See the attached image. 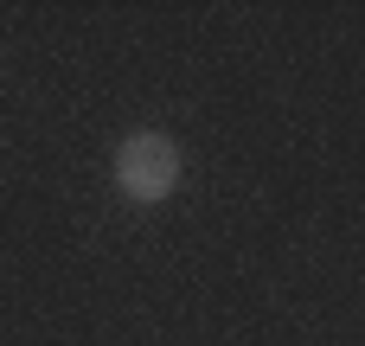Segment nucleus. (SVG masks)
I'll use <instances>...</instances> for the list:
<instances>
[{"label": "nucleus", "mask_w": 365, "mask_h": 346, "mask_svg": "<svg viewBox=\"0 0 365 346\" xmlns=\"http://www.w3.org/2000/svg\"><path fill=\"white\" fill-rule=\"evenodd\" d=\"M115 186H122L135 205H160V199L180 186V148H173V135H160V128L128 135V141L115 148Z\"/></svg>", "instance_id": "nucleus-1"}]
</instances>
